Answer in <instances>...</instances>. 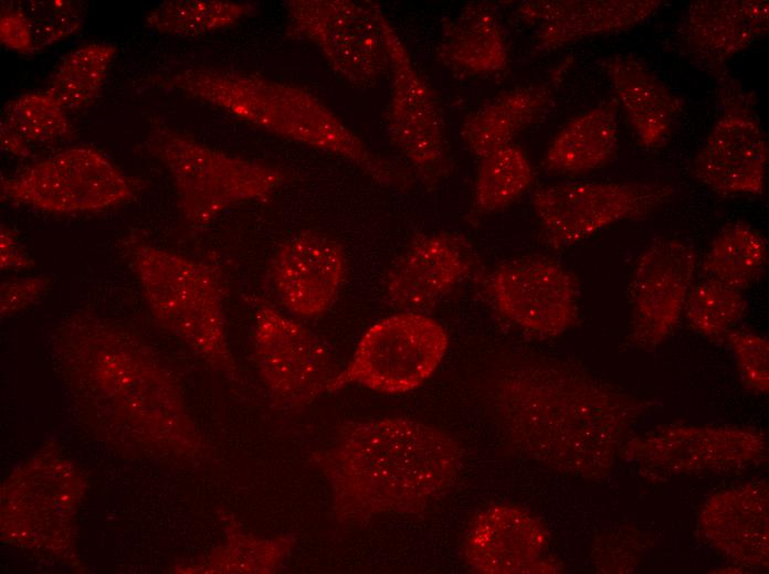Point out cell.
Masks as SVG:
<instances>
[{"label":"cell","instance_id":"1","mask_svg":"<svg viewBox=\"0 0 769 574\" xmlns=\"http://www.w3.org/2000/svg\"><path fill=\"white\" fill-rule=\"evenodd\" d=\"M647 401L593 374L535 357L499 380L495 407L526 457L584 478L609 474Z\"/></svg>","mask_w":769,"mask_h":574},{"label":"cell","instance_id":"2","mask_svg":"<svg viewBox=\"0 0 769 574\" xmlns=\"http://www.w3.org/2000/svg\"><path fill=\"white\" fill-rule=\"evenodd\" d=\"M310 460L329 486L336 520L358 524L417 513L446 496L461 471L462 451L440 428L388 416L343 424Z\"/></svg>","mask_w":769,"mask_h":574},{"label":"cell","instance_id":"3","mask_svg":"<svg viewBox=\"0 0 769 574\" xmlns=\"http://www.w3.org/2000/svg\"><path fill=\"white\" fill-rule=\"evenodd\" d=\"M147 82L211 104L272 135L341 157L386 188L409 187L405 173L369 149L331 108L302 86L213 67L165 71Z\"/></svg>","mask_w":769,"mask_h":574},{"label":"cell","instance_id":"4","mask_svg":"<svg viewBox=\"0 0 769 574\" xmlns=\"http://www.w3.org/2000/svg\"><path fill=\"white\" fill-rule=\"evenodd\" d=\"M56 347L76 395L119 414L157 418L196 448L180 386L128 327L78 310L62 321Z\"/></svg>","mask_w":769,"mask_h":574},{"label":"cell","instance_id":"5","mask_svg":"<svg viewBox=\"0 0 769 574\" xmlns=\"http://www.w3.org/2000/svg\"><path fill=\"white\" fill-rule=\"evenodd\" d=\"M123 245L157 322L213 369L235 375L236 364L227 338L225 290L220 269L137 238Z\"/></svg>","mask_w":769,"mask_h":574},{"label":"cell","instance_id":"6","mask_svg":"<svg viewBox=\"0 0 769 574\" xmlns=\"http://www.w3.org/2000/svg\"><path fill=\"white\" fill-rule=\"evenodd\" d=\"M145 146L170 174L180 214L194 231L234 204L270 200L286 181L275 166L214 149L159 119L151 120Z\"/></svg>","mask_w":769,"mask_h":574},{"label":"cell","instance_id":"7","mask_svg":"<svg viewBox=\"0 0 769 574\" xmlns=\"http://www.w3.org/2000/svg\"><path fill=\"white\" fill-rule=\"evenodd\" d=\"M449 347L446 329L434 318L402 311L371 325L328 393L348 385L400 394L415 390L436 371Z\"/></svg>","mask_w":769,"mask_h":574},{"label":"cell","instance_id":"8","mask_svg":"<svg viewBox=\"0 0 769 574\" xmlns=\"http://www.w3.org/2000/svg\"><path fill=\"white\" fill-rule=\"evenodd\" d=\"M286 35L312 42L333 71L355 88H369L389 72L381 7L372 1L289 0Z\"/></svg>","mask_w":769,"mask_h":574},{"label":"cell","instance_id":"9","mask_svg":"<svg viewBox=\"0 0 769 574\" xmlns=\"http://www.w3.org/2000/svg\"><path fill=\"white\" fill-rule=\"evenodd\" d=\"M673 192L657 181H583L544 187L530 203L546 243L563 249L612 224L653 213Z\"/></svg>","mask_w":769,"mask_h":574},{"label":"cell","instance_id":"10","mask_svg":"<svg viewBox=\"0 0 769 574\" xmlns=\"http://www.w3.org/2000/svg\"><path fill=\"white\" fill-rule=\"evenodd\" d=\"M1 199L50 213L103 210L130 200L125 174L98 149L82 145L63 149L2 178Z\"/></svg>","mask_w":769,"mask_h":574},{"label":"cell","instance_id":"11","mask_svg":"<svg viewBox=\"0 0 769 574\" xmlns=\"http://www.w3.org/2000/svg\"><path fill=\"white\" fill-rule=\"evenodd\" d=\"M389 54L391 77L387 113L388 136L429 188L445 178L452 167L441 105L417 70L397 30L380 14Z\"/></svg>","mask_w":769,"mask_h":574},{"label":"cell","instance_id":"12","mask_svg":"<svg viewBox=\"0 0 769 574\" xmlns=\"http://www.w3.org/2000/svg\"><path fill=\"white\" fill-rule=\"evenodd\" d=\"M255 307L254 357L274 406L301 408L328 392L338 371L327 344L265 300Z\"/></svg>","mask_w":769,"mask_h":574},{"label":"cell","instance_id":"13","mask_svg":"<svg viewBox=\"0 0 769 574\" xmlns=\"http://www.w3.org/2000/svg\"><path fill=\"white\" fill-rule=\"evenodd\" d=\"M763 433L738 426L674 425L624 443L620 456L660 475L730 471L765 458Z\"/></svg>","mask_w":769,"mask_h":574},{"label":"cell","instance_id":"14","mask_svg":"<svg viewBox=\"0 0 769 574\" xmlns=\"http://www.w3.org/2000/svg\"><path fill=\"white\" fill-rule=\"evenodd\" d=\"M485 289L503 318L535 336H560L579 318L578 280L550 257L506 262L489 275Z\"/></svg>","mask_w":769,"mask_h":574},{"label":"cell","instance_id":"15","mask_svg":"<svg viewBox=\"0 0 769 574\" xmlns=\"http://www.w3.org/2000/svg\"><path fill=\"white\" fill-rule=\"evenodd\" d=\"M696 267V251L682 240L657 237L644 248L628 288L633 344L652 350L675 330L694 285Z\"/></svg>","mask_w":769,"mask_h":574},{"label":"cell","instance_id":"16","mask_svg":"<svg viewBox=\"0 0 769 574\" xmlns=\"http://www.w3.org/2000/svg\"><path fill=\"white\" fill-rule=\"evenodd\" d=\"M347 269L341 244L329 235L301 231L272 256L268 276L282 306L301 318L326 312L337 300Z\"/></svg>","mask_w":769,"mask_h":574},{"label":"cell","instance_id":"17","mask_svg":"<svg viewBox=\"0 0 769 574\" xmlns=\"http://www.w3.org/2000/svg\"><path fill=\"white\" fill-rule=\"evenodd\" d=\"M549 534L529 511L498 503L471 521L463 544L468 568L481 574L558 573L561 565L546 556Z\"/></svg>","mask_w":769,"mask_h":574},{"label":"cell","instance_id":"18","mask_svg":"<svg viewBox=\"0 0 769 574\" xmlns=\"http://www.w3.org/2000/svg\"><path fill=\"white\" fill-rule=\"evenodd\" d=\"M768 159L767 139L755 114L742 102L728 100L693 161V172L719 195H760Z\"/></svg>","mask_w":769,"mask_h":574},{"label":"cell","instance_id":"19","mask_svg":"<svg viewBox=\"0 0 769 574\" xmlns=\"http://www.w3.org/2000/svg\"><path fill=\"white\" fill-rule=\"evenodd\" d=\"M472 266L473 251L463 235L449 231L418 235L390 268L386 298L402 311L422 312L462 283Z\"/></svg>","mask_w":769,"mask_h":574},{"label":"cell","instance_id":"20","mask_svg":"<svg viewBox=\"0 0 769 574\" xmlns=\"http://www.w3.org/2000/svg\"><path fill=\"white\" fill-rule=\"evenodd\" d=\"M769 30L766 0H697L689 2L676 26V42L695 65L719 72Z\"/></svg>","mask_w":769,"mask_h":574},{"label":"cell","instance_id":"21","mask_svg":"<svg viewBox=\"0 0 769 574\" xmlns=\"http://www.w3.org/2000/svg\"><path fill=\"white\" fill-rule=\"evenodd\" d=\"M661 0H538L517 6L535 28V51L548 53L577 41L624 32L651 18Z\"/></svg>","mask_w":769,"mask_h":574},{"label":"cell","instance_id":"22","mask_svg":"<svg viewBox=\"0 0 769 574\" xmlns=\"http://www.w3.org/2000/svg\"><path fill=\"white\" fill-rule=\"evenodd\" d=\"M768 485L751 481L710 496L698 515L703 538L724 557L748 568H768Z\"/></svg>","mask_w":769,"mask_h":574},{"label":"cell","instance_id":"23","mask_svg":"<svg viewBox=\"0 0 769 574\" xmlns=\"http://www.w3.org/2000/svg\"><path fill=\"white\" fill-rule=\"evenodd\" d=\"M436 60L461 77L486 78L502 74L509 53L503 24L489 2H471L442 28Z\"/></svg>","mask_w":769,"mask_h":574},{"label":"cell","instance_id":"24","mask_svg":"<svg viewBox=\"0 0 769 574\" xmlns=\"http://www.w3.org/2000/svg\"><path fill=\"white\" fill-rule=\"evenodd\" d=\"M635 134L646 149L663 146L683 109L682 100L642 61L628 55L601 62Z\"/></svg>","mask_w":769,"mask_h":574},{"label":"cell","instance_id":"25","mask_svg":"<svg viewBox=\"0 0 769 574\" xmlns=\"http://www.w3.org/2000/svg\"><path fill=\"white\" fill-rule=\"evenodd\" d=\"M618 102L608 99L562 126L549 144L545 170L555 176H581L610 164L619 153Z\"/></svg>","mask_w":769,"mask_h":574},{"label":"cell","instance_id":"26","mask_svg":"<svg viewBox=\"0 0 769 574\" xmlns=\"http://www.w3.org/2000/svg\"><path fill=\"white\" fill-rule=\"evenodd\" d=\"M554 81L502 92L464 119L460 135L478 159L513 144L537 123L554 103Z\"/></svg>","mask_w":769,"mask_h":574},{"label":"cell","instance_id":"27","mask_svg":"<svg viewBox=\"0 0 769 574\" xmlns=\"http://www.w3.org/2000/svg\"><path fill=\"white\" fill-rule=\"evenodd\" d=\"M768 246L765 236L745 222L725 226L712 241L702 263L704 277L717 279L740 291L765 274Z\"/></svg>","mask_w":769,"mask_h":574},{"label":"cell","instance_id":"28","mask_svg":"<svg viewBox=\"0 0 769 574\" xmlns=\"http://www.w3.org/2000/svg\"><path fill=\"white\" fill-rule=\"evenodd\" d=\"M534 181L527 152L510 144L480 158L475 178V205L480 213L502 211L522 198Z\"/></svg>","mask_w":769,"mask_h":574},{"label":"cell","instance_id":"29","mask_svg":"<svg viewBox=\"0 0 769 574\" xmlns=\"http://www.w3.org/2000/svg\"><path fill=\"white\" fill-rule=\"evenodd\" d=\"M254 9L249 2L168 0L148 12L145 24L164 34L200 36L232 26Z\"/></svg>","mask_w":769,"mask_h":574},{"label":"cell","instance_id":"30","mask_svg":"<svg viewBox=\"0 0 769 574\" xmlns=\"http://www.w3.org/2000/svg\"><path fill=\"white\" fill-rule=\"evenodd\" d=\"M117 49L109 43H87L60 63L48 91L65 110L81 109L99 94Z\"/></svg>","mask_w":769,"mask_h":574},{"label":"cell","instance_id":"31","mask_svg":"<svg viewBox=\"0 0 769 574\" xmlns=\"http://www.w3.org/2000/svg\"><path fill=\"white\" fill-rule=\"evenodd\" d=\"M295 543L292 534L262 539L233 528L227 544L213 551L201 565L191 567V572L276 573L286 563Z\"/></svg>","mask_w":769,"mask_h":574},{"label":"cell","instance_id":"32","mask_svg":"<svg viewBox=\"0 0 769 574\" xmlns=\"http://www.w3.org/2000/svg\"><path fill=\"white\" fill-rule=\"evenodd\" d=\"M0 131L12 135L31 149L34 145L66 139L72 126L66 110L45 89L24 93L7 102Z\"/></svg>","mask_w":769,"mask_h":574},{"label":"cell","instance_id":"33","mask_svg":"<svg viewBox=\"0 0 769 574\" xmlns=\"http://www.w3.org/2000/svg\"><path fill=\"white\" fill-rule=\"evenodd\" d=\"M747 310L742 291L704 277L691 288L684 313L693 330L707 338H719L733 329Z\"/></svg>","mask_w":769,"mask_h":574},{"label":"cell","instance_id":"34","mask_svg":"<svg viewBox=\"0 0 769 574\" xmlns=\"http://www.w3.org/2000/svg\"><path fill=\"white\" fill-rule=\"evenodd\" d=\"M20 6L29 21L34 52L67 38L84 22V6L78 1H27Z\"/></svg>","mask_w":769,"mask_h":574},{"label":"cell","instance_id":"35","mask_svg":"<svg viewBox=\"0 0 769 574\" xmlns=\"http://www.w3.org/2000/svg\"><path fill=\"white\" fill-rule=\"evenodd\" d=\"M730 347L740 375L750 389L761 394L769 391V341L751 331L730 329L724 336Z\"/></svg>","mask_w":769,"mask_h":574},{"label":"cell","instance_id":"36","mask_svg":"<svg viewBox=\"0 0 769 574\" xmlns=\"http://www.w3.org/2000/svg\"><path fill=\"white\" fill-rule=\"evenodd\" d=\"M52 285L46 276L8 279L0 287V312L9 316L33 305Z\"/></svg>","mask_w":769,"mask_h":574},{"label":"cell","instance_id":"37","mask_svg":"<svg viewBox=\"0 0 769 574\" xmlns=\"http://www.w3.org/2000/svg\"><path fill=\"white\" fill-rule=\"evenodd\" d=\"M1 43L20 53H34L28 18L20 4H2L0 13Z\"/></svg>","mask_w":769,"mask_h":574},{"label":"cell","instance_id":"38","mask_svg":"<svg viewBox=\"0 0 769 574\" xmlns=\"http://www.w3.org/2000/svg\"><path fill=\"white\" fill-rule=\"evenodd\" d=\"M34 262L25 252L14 231L8 226L0 227V266L1 269H22L33 266Z\"/></svg>","mask_w":769,"mask_h":574}]
</instances>
